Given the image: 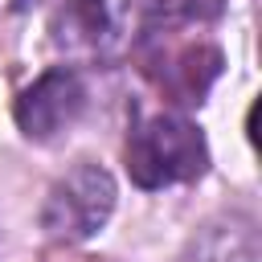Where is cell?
<instances>
[{"mask_svg":"<svg viewBox=\"0 0 262 262\" xmlns=\"http://www.w3.org/2000/svg\"><path fill=\"white\" fill-rule=\"evenodd\" d=\"M209 164V143L184 115H151L127 139V172L143 188H168L201 176Z\"/></svg>","mask_w":262,"mask_h":262,"instance_id":"obj_2","label":"cell"},{"mask_svg":"<svg viewBox=\"0 0 262 262\" xmlns=\"http://www.w3.org/2000/svg\"><path fill=\"white\" fill-rule=\"evenodd\" d=\"M115 176L98 164H78L70 168L45 196L41 205V229L49 242L57 246H74V242H86L94 237L111 213H115Z\"/></svg>","mask_w":262,"mask_h":262,"instance_id":"obj_3","label":"cell"},{"mask_svg":"<svg viewBox=\"0 0 262 262\" xmlns=\"http://www.w3.org/2000/svg\"><path fill=\"white\" fill-rule=\"evenodd\" d=\"M82 106H86L82 78L74 70L57 66V70L41 74L33 86L20 90V98H16V127L29 139L45 143V139H57L66 127H74L78 115H82Z\"/></svg>","mask_w":262,"mask_h":262,"instance_id":"obj_4","label":"cell"},{"mask_svg":"<svg viewBox=\"0 0 262 262\" xmlns=\"http://www.w3.org/2000/svg\"><path fill=\"white\" fill-rule=\"evenodd\" d=\"M168 4H176L184 16H213L217 8H221V0H164V8Z\"/></svg>","mask_w":262,"mask_h":262,"instance_id":"obj_5","label":"cell"},{"mask_svg":"<svg viewBox=\"0 0 262 262\" xmlns=\"http://www.w3.org/2000/svg\"><path fill=\"white\" fill-rule=\"evenodd\" d=\"M29 0H0V12H12V8H25Z\"/></svg>","mask_w":262,"mask_h":262,"instance_id":"obj_6","label":"cell"},{"mask_svg":"<svg viewBox=\"0 0 262 262\" xmlns=\"http://www.w3.org/2000/svg\"><path fill=\"white\" fill-rule=\"evenodd\" d=\"M164 0H66L53 16V41L78 57H115L131 49Z\"/></svg>","mask_w":262,"mask_h":262,"instance_id":"obj_1","label":"cell"}]
</instances>
